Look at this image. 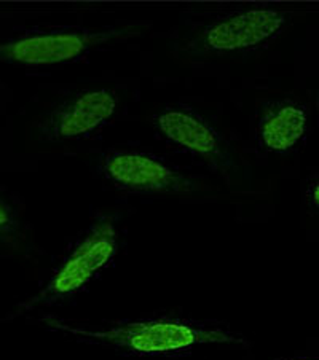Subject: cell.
<instances>
[{"mask_svg":"<svg viewBox=\"0 0 319 360\" xmlns=\"http://www.w3.org/2000/svg\"><path fill=\"white\" fill-rule=\"evenodd\" d=\"M292 15L273 5H239L201 10L177 29L173 53L198 63L257 53L281 37Z\"/></svg>","mask_w":319,"mask_h":360,"instance_id":"6da1fadb","label":"cell"},{"mask_svg":"<svg viewBox=\"0 0 319 360\" xmlns=\"http://www.w3.org/2000/svg\"><path fill=\"white\" fill-rule=\"evenodd\" d=\"M45 326L89 343L118 347L137 354L182 352L201 345L246 346L248 341L219 326L184 319H144L111 327H88L69 321L45 317Z\"/></svg>","mask_w":319,"mask_h":360,"instance_id":"7a4b0ae2","label":"cell"},{"mask_svg":"<svg viewBox=\"0 0 319 360\" xmlns=\"http://www.w3.org/2000/svg\"><path fill=\"white\" fill-rule=\"evenodd\" d=\"M149 31L144 22L104 27H55L27 32L0 45L2 63L26 69L55 68L74 63L94 48L128 41Z\"/></svg>","mask_w":319,"mask_h":360,"instance_id":"3957f363","label":"cell"},{"mask_svg":"<svg viewBox=\"0 0 319 360\" xmlns=\"http://www.w3.org/2000/svg\"><path fill=\"white\" fill-rule=\"evenodd\" d=\"M117 249L118 230L115 221L109 215L98 219L44 289L18 304L11 317L31 313L40 306L58 303L75 295L102 268L109 265Z\"/></svg>","mask_w":319,"mask_h":360,"instance_id":"277c9868","label":"cell"},{"mask_svg":"<svg viewBox=\"0 0 319 360\" xmlns=\"http://www.w3.org/2000/svg\"><path fill=\"white\" fill-rule=\"evenodd\" d=\"M122 98L109 86L82 89L65 96L42 113L34 124V134L45 143L85 141L115 120Z\"/></svg>","mask_w":319,"mask_h":360,"instance_id":"5b68a950","label":"cell"},{"mask_svg":"<svg viewBox=\"0 0 319 360\" xmlns=\"http://www.w3.org/2000/svg\"><path fill=\"white\" fill-rule=\"evenodd\" d=\"M154 126L173 146L200 158L227 180L238 174L237 153L220 131L200 112L185 104L165 105L154 117Z\"/></svg>","mask_w":319,"mask_h":360,"instance_id":"8992f818","label":"cell"},{"mask_svg":"<svg viewBox=\"0 0 319 360\" xmlns=\"http://www.w3.org/2000/svg\"><path fill=\"white\" fill-rule=\"evenodd\" d=\"M99 171L125 191L147 195H190L200 182L152 153L132 148H112L101 155Z\"/></svg>","mask_w":319,"mask_h":360,"instance_id":"52a82bcc","label":"cell"},{"mask_svg":"<svg viewBox=\"0 0 319 360\" xmlns=\"http://www.w3.org/2000/svg\"><path fill=\"white\" fill-rule=\"evenodd\" d=\"M258 143L272 153H287L296 148L308 131V110L294 99L268 102L257 120Z\"/></svg>","mask_w":319,"mask_h":360,"instance_id":"ba28073f","label":"cell"},{"mask_svg":"<svg viewBox=\"0 0 319 360\" xmlns=\"http://www.w3.org/2000/svg\"><path fill=\"white\" fill-rule=\"evenodd\" d=\"M0 231H2V243L11 244L21 235V221L16 211L8 201L2 198L0 201Z\"/></svg>","mask_w":319,"mask_h":360,"instance_id":"9c48e42d","label":"cell"},{"mask_svg":"<svg viewBox=\"0 0 319 360\" xmlns=\"http://www.w3.org/2000/svg\"><path fill=\"white\" fill-rule=\"evenodd\" d=\"M305 196H306V201L310 204V207L316 214H319V174L308 184Z\"/></svg>","mask_w":319,"mask_h":360,"instance_id":"30bf717a","label":"cell"},{"mask_svg":"<svg viewBox=\"0 0 319 360\" xmlns=\"http://www.w3.org/2000/svg\"><path fill=\"white\" fill-rule=\"evenodd\" d=\"M316 107H318V113H319V94H318V101H316Z\"/></svg>","mask_w":319,"mask_h":360,"instance_id":"8fae6325","label":"cell"},{"mask_svg":"<svg viewBox=\"0 0 319 360\" xmlns=\"http://www.w3.org/2000/svg\"><path fill=\"white\" fill-rule=\"evenodd\" d=\"M292 360H315V359H292Z\"/></svg>","mask_w":319,"mask_h":360,"instance_id":"7c38bea8","label":"cell"}]
</instances>
